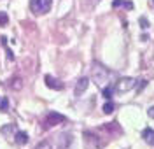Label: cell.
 <instances>
[{
	"label": "cell",
	"instance_id": "obj_17",
	"mask_svg": "<svg viewBox=\"0 0 154 149\" xmlns=\"http://www.w3.org/2000/svg\"><path fill=\"white\" fill-rule=\"evenodd\" d=\"M35 149H53V146H51V142H48V140H46V142H40Z\"/></svg>",
	"mask_w": 154,
	"mask_h": 149
},
{
	"label": "cell",
	"instance_id": "obj_3",
	"mask_svg": "<svg viewBox=\"0 0 154 149\" xmlns=\"http://www.w3.org/2000/svg\"><path fill=\"white\" fill-rule=\"evenodd\" d=\"M67 118L63 116V114H60V112H49L48 116L44 118V128H51V126H56L60 123H65Z\"/></svg>",
	"mask_w": 154,
	"mask_h": 149
},
{
	"label": "cell",
	"instance_id": "obj_11",
	"mask_svg": "<svg viewBox=\"0 0 154 149\" xmlns=\"http://www.w3.org/2000/svg\"><path fill=\"white\" fill-rule=\"evenodd\" d=\"M0 110L2 112H7L9 110V98L7 97H2L0 98Z\"/></svg>",
	"mask_w": 154,
	"mask_h": 149
},
{
	"label": "cell",
	"instance_id": "obj_10",
	"mask_svg": "<svg viewBox=\"0 0 154 149\" xmlns=\"http://www.w3.org/2000/svg\"><path fill=\"white\" fill-rule=\"evenodd\" d=\"M9 86H11L12 89L19 91V89L23 88V79H21V77H14V79H12V81L9 82Z\"/></svg>",
	"mask_w": 154,
	"mask_h": 149
},
{
	"label": "cell",
	"instance_id": "obj_8",
	"mask_svg": "<svg viewBox=\"0 0 154 149\" xmlns=\"http://www.w3.org/2000/svg\"><path fill=\"white\" fill-rule=\"evenodd\" d=\"M14 139H16V144L25 146V144L28 142V133H26V132H16V133H14Z\"/></svg>",
	"mask_w": 154,
	"mask_h": 149
},
{
	"label": "cell",
	"instance_id": "obj_6",
	"mask_svg": "<svg viewBox=\"0 0 154 149\" xmlns=\"http://www.w3.org/2000/svg\"><path fill=\"white\" fill-rule=\"evenodd\" d=\"M88 86H89V79H88V77H81V79L77 81V84H75V95L77 97H81V95L88 89Z\"/></svg>",
	"mask_w": 154,
	"mask_h": 149
},
{
	"label": "cell",
	"instance_id": "obj_16",
	"mask_svg": "<svg viewBox=\"0 0 154 149\" xmlns=\"http://www.w3.org/2000/svg\"><path fill=\"white\" fill-rule=\"evenodd\" d=\"M138 23H140L142 30H147V28H149V21H147V18H144V16H142V18L138 20Z\"/></svg>",
	"mask_w": 154,
	"mask_h": 149
},
{
	"label": "cell",
	"instance_id": "obj_13",
	"mask_svg": "<svg viewBox=\"0 0 154 149\" xmlns=\"http://www.w3.org/2000/svg\"><path fill=\"white\" fill-rule=\"evenodd\" d=\"M7 21H9V16H7V12L0 11V26H5V25H7Z\"/></svg>",
	"mask_w": 154,
	"mask_h": 149
},
{
	"label": "cell",
	"instance_id": "obj_5",
	"mask_svg": "<svg viewBox=\"0 0 154 149\" xmlns=\"http://www.w3.org/2000/svg\"><path fill=\"white\" fill-rule=\"evenodd\" d=\"M44 81H46L48 88H51V89H63V82L60 79H56V77H53V76H49V74L44 77Z\"/></svg>",
	"mask_w": 154,
	"mask_h": 149
},
{
	"label": "cell",
	"instance_id": "obj_18",
	"mask_svg": "<svg viewBox=\"0 0 154 149\" xmlns=\"http://www.w3.org/2000/svg\"><path fill=\"white\" fill-rule=\"evenodd\" d=\"M145 86H147V81H140V82H138V91H142Z\"/></svg>",
	"mask_w": 154,
	"mask_h": 149
},
{
	"label": "cell",
	"instance_id": "obj_19",
	"mask_svg": "<svg viewBox=\"0 0 154 149\" xmlns=\"http://www.w3.org/2000/svg\"><path fill=\"white\" fill-rule=\"evenodd\" d=\"M147 114H149V118H152V119H154V105H152V107H149Z\"/></svg>",
	"mask_w": 154,
	"mask_h": 149
},
{
	"label": "cell",
	"instance_id": "obj_2",
	"mask_svg": "<svg viewBox=\"0 0 154 149\" xmlns=\"http://www.w3.org/2000/svg\"><path fill=\"white\" fill-rule=\"evenodd\" d=\"M53 0H30V11L33 14H46L51 9Z\"/></svg>",
	"mask_w": 154,
	"mask_h": 149
},
{
	"label": "cell",
	"instance_id": "obj_9",
	"mask_svg": "<svg viewBox=\"0 0 154 149\" xmlns=\"http://www.w3.org/2000/svg\"><path fill=\"white\" fill-rule=\"evenodd\" d=\"M112 7H114V9H117V7L133 9V4H131V2H126V0H114V2H112Z\"/></svg>",
	"mask_w": 154,
	"mask_h": 149
},
{
	"label": "cell",
	"instance_id": "obj_20",
	"mask_svg": "<svg viewBox=\"0 0 154 149\" xmlns=\"http://www.w3.org/2000/svg\"><path fill=\"white\" fill-rule=\"evenodd\" d=\"M151 5H152V7H154V0H151Z\"/></svg>",
	"mask_w": 154,
	"mask_h": 149
},
{
	"label": "cell",
	"instance_id": "obj_15",
	"mask_svg": "<svg viewBox=\"0 0 154 149\" xmlns=\"http://www.w3.org/2000/svg\"><path fill=\"white\" fill-rule=\"evenodd\" d=\"M112 93H114V88H110V86H107V88H103V97H105L107 100L112 97Z\"/></svg>",
	"mask_w": 154,
	"mask_h": 149
},
{
	"label": "cell",
	"instance_id": "obj_4",
	"mask_svg": "<svg viewBox=\"0 0 154 149\" xmlns=\"http://www.w3.org/2000/svg\"><path fill=\"white\" fill-rule=\"evenodd\" d=\"M137 86V81L133 77H123V79H119L116 82L114 89L116 91H119V93H126V91H130V89H133Z\"/></svg>",
	"mask_w": 154,
	"mask_h": 149
},
{
	"label": "cell",
	"instance_id": "obj_1",
	"mask_svg": "<svg viewBox=\"0 0 154 149\" xmlns=\"http://www.w3.org/2000/svg\"><path fill=\"white\" fill-rule=\"evenodd\" d=\"M110 76H112V72H109L103 65H100L98 61L93 63V79H95L96 84H105Z\"/></svg>",
	"mask_w": 154,
	"mask_h": 149
},
{
	"label": "cell",
	"instance_id": "obj_12",
	"mask_svg": "<svg viewBox=\"0 0 154 149\" xmlns=\"http://www.w3.org/2000/svg\"><path fill=\"white\" fill-rule=\"evenodd\" d=\"M2 133H4V135H9V133H16V126H14V125H5V126L2 128Z\"/></svg>",
	"mask_w": 154,
	"mask_h": 149
},
{
	"label": "cell",
	"instance_id": "obj_14",
	"mask_svg": "<svg viewBox=\"0 0 154 149\" xmlns=\"http://www.w3.org/2000/svg\"><path fill=\"white\" fill-rule=\"evenodd\" d=\"M112 110H114V104H112V102H107L105 105H103V112H105V114H110Z\"/></svg>",
	"mask_w": 154,
	"mask_h": 149
},
{
	"label": "cell",
	"instance_id": "obj_7",
	"mask_svg": "<svg viewBox=\"0 0 154 149\" xmlns=\"http://www.w3.org/2000/svg\"><path fill=\"white\" fill-rule=\"evenodd\" d=\"M142 139L149 144V146H154V130L152 128H145L142 132Z\"/></svg>",
	"mask_w": 154,
	"mask_h": 149
}]
</instances>
